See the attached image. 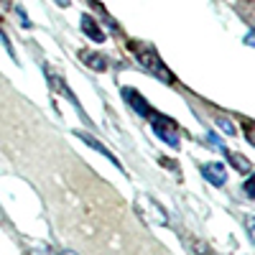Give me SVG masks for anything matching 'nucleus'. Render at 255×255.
<instances>
[{
  "mask_svg": "<svg viewBox=\"0 0 255 255\" xmlns=\"http://www.w3.org/2000/svg\"><path fill=\"white\" fill-rule=\"evenodd\" d=\"M128 49H130V51L138 56V61L143 64V67H145V69H151L158 79H163V82H174V74L163 67V61L158 59V54H156L153 46L140 44V41H128Z\"/></svg>",
  "mask_w": 255,
  "mask_h": 255,
  "instance_id": "obj_1",
  "label": "nucleus"
},
{
  "mask_svg": "<svg viewBox=\"0 0 255 255\" xmlns=\"http://www.w3.org/2000/svg\"><path fill=\"white\" fill-rule=\"evenodd\" d=\"M148 120H151V125H153V133H156L163 143H168L171 148L179 145V128H176L174 120H168V118H163V115H158V113H151V115H148Z\"/></svg>",
  "mask_w": 255,
  "mask_h": 255,
  "instance_id": "obj_2",
  "label": "nucleus"
},
{
  "mask_svg": "<svg viewBox=\"0 0 255 255\" xmlns=\"http://www.w3.org/2000/svg\"><path fill=\"white\" fill-rule=\"evenodd\" d=\"M123 97H125L128 102L133 105V110H135L138 115L148 118V115L153 113V108H151V105H148V102H145V100H143V97H140V95L135 92V90H128V87H125V90H123Z\"/></svg>",
  "mask_w": 255,
  "mask_h": 255,
  "instance_id": "obj_3",
  "label": "nucleus"
},
{
  "mask_svg": "<svg viewBox=\"0 0 255 255\" xmlns=\"http://www.w3.org/2000/svg\"><path fill=\"white\" fill-rule=\"evenodd\" d=\"M202 174H204V179H209L215 186H222L225 179H227V171H225L222 163H207V166L202 168Z\"/></svg>",
  "mask_w": 255,
  "mask_h": 255,
  "instance_id": "obj_4",
  "label": "nucleus"
},
{
  "mask_svg": "<svg viewBox=\"0 0 255 255\" xmlns=\"http://www.w3.org/2000/svg\"><path fill=\"white\" fill-rule=\"evenodd\" d=\"M79 59L87 64V67H92L95 72H105V69H108V59H105L102 54H97V51H82Z\"/></svg>",
  "mask_w": 255,
  "mask_h": 255,
  "instance_id": "obj_5",
  "label": "nucleus"
},
{
  "mask_svg": "<svg viewBox=\"0 0 255 255\" xmlns=\"http://www.w3.org/2000/svg\"><path fill=\"white\" fill-rule=\"evenodd\" d=\"M82 31L87 33L92 41H97V44H102L105 41V33L100 31V26H97V20L92 18V15H82Z\"/></svg>",
  "mask_w": 255,
  "mask_h": 255,
  "instance_id": "obj_6",
  "label": "nucleus"
},
{
  "mask_svg": "<svg viewBox=\"0 0 255 255\" xmlns=\"http://www.w3.org/2000/svg\"><path fill=\"white\" fill-rule=\"evenodd\" d=\"M77 135H79V138H82L84 143H87V145H92V148H95L97 153H102V156H108V158H110V161H113V163H115V166L120 168V161H118V158H115V156H113V153H110L108 148H105V145L100 143V140H95V138H92V135H87V133H77Z\"/></svg>",
  "mask_w": 255,
  "mask_h": 255,
  "instance_id": "obj_7",
  "label": "nucleus"
},
{
  "mask_svg": "<svg viewBox=\"0 0 255 255\" xmlns=\"http://www.w3.org/2000/svg\"><path fill=\"white\" fill-rule=\"evenodd\" d=\"M227 158L238 166V171H243V174H248V171H253V163L245 158V156H240V153H227Z\"/></svg>",
  "mask_w": 255,
  "mask_h": 255,
  "instance_id": "obj_8",
  "label": "nucleus"
},
{
  "mask_svg": "<svg viewBox=\"0 0 255 255\" xmlns=\"http://www.w3.org/2000/svg\"><path fill=\"white\" fill-rule=\"evenodd\" d=\"M194 255H215L212 248H207L204 243H194Z\"/></svg>",
  "mask_w": 255,
  "mask_h": 255,
  "instance_id": "obj_9",
  "label": "nucleus"
},
{
  "mask_svg": "<svg viewBox=\"0 0 255 255\" xmlns=\"http://www.w3.org/2000/svg\"><path fill=\"white\" fill-rule=\"evenodd\" d=\"M253 186H255V179H253V174H250V181L245 184V191H248V197H250V199L255 197V189H253Z\"/></svg>",
  "mask_w": 255,
  "mask_h": 255,
  "instance_id": "obj_10",
  "label": "nucleus"
},
{
  "mask_svg": "<svg viewBox=\"0 0 255 255\" xmlns=\"http://www.w3.org/2000/svg\"><path fill=\"white\" fill-rule=\"evenodd\" d=\"M220 128H222V130H225V133H230V135H232V133H235V128H232L230 123H225V120H220Z\"/></svg>",
  "mask_w": 255,
  "mask_h": 255,
  "instance_id": "obj_11",
  "label": "nucleus"
},
{
  "mask_svg": "<svg viewBox=\"0 0 255 255\" xmlns=\"http://www.w3.org/2000/svg\"><path fill=\"white\" fill-rule=\"evenodd\" d=\"M61 255H74V253H72V250H64V253H61Z\"/></svg>",
  "mask_w": 255,
  "mask_h": 255,
  "instance_id": "obj_12",
  "label": "nucleus"
}]
</instances>
